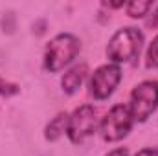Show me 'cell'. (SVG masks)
<instances>
[{"mask_svg":"<svg viewBox=\"0 0 158 156\" xmlns=\"http://www.w3.org/2000/svg\"><path fill=\"white\" fill-rule=\"evenodd\" d=\"M96 127H98V110L92 105H83L70 114L66 136L70 138L72 143H83L88 136L96 132Z\"/></svg>","mask_w":158,"mask_h":156,"instance_id":"cell-5","label":"cell"},{"mask_svg":"<svg viewBox=\"0 0 158 156\" xmlns=\"http://www.w3.org/2000/svg\"><path fill=\"white\" fill-rule=\"evenodd\" d=\"M151 6H153V2H149V0H134V2H129L125 7H127V15L131 18H142L149 13Z\"/></svg>","mask_w":158,"mask_h":156,"instance_id":"cell-9","label":"cell"},{"mask_svg":"<svg viewBox=\"0 0 158 156\" xmlns=\"http://www.w3.org/2000/svg\"><path fill=\"white\" fill-rule=\"evenodd\" d=\"M158 109V81H142L131 92L129 110L134 121H145Z\"/></svg>","mask_w":158,"mask_h":156,"instance_id":"cell-3","label":"cell"},{"mask_svg":"<svg viewBox=\"0 0 158 156\" xmlns=\"http://www.w3.org/2000/svg\"><path fill=\"white\" fill-rule=\"evenodd\" d=\"M105 156H129V151H127L125 147H118V149L110 151L109 154H105Z\"/></svg>","mask_w":158,"mask_h":156,"instance_id":"cell-13","label":"cell"},{"mask_svg":"<svg viewBox=\"0 0 158 156\" xmlns=\"http://www.w3.org/2000/svg\"><path fill=\"white\" fill-rule=\"evenodd\" d=\"M132 123L134 119L129 110V105H114L101 121V138L109 143L119 142L131 132Z\"/></svg>","mask_w":158,"mask_h":156,"instance_id":"cell-4","label":"cell"},{"mask_svg":"<svg viewBox=\"0 0 158 156\" xmlns=\"http://www.w3.org/2000/svg\"><path fill=\"white\" fill-rule=\"evenodd\" d=\"M86 74H88V66H86L85 63L72 66V68L63 76V79H61V86H63V90H64L66 94H74V92H77V88L83 84V81L86 79Z\"/></svg>","mask_w":158,"mask_h":156,"instance_id":"cell-7","label":"cell"},{"mask_svg":"<svg viewBox=\"0 0 158 156\" xmlns=\"http://www.w3.org/2000/svg\"><path fill=\"white\" fill-rule=\"evenodd\" d=\"M119 81H121V70L118 64H103L99 66L88 83L90 88V96H94L96 99H107L114 94V90L118 88Z\"/></svg>","mask_w":158,"mask_h":156,"instance_id":"cell-6","label":"cell"},{"mask_svg":"<svg viewBox=\"0 0 158 156\" xmlns=\"http://www.w3.org/2000/svg\"><path fill=\"white\" fill-rule=\"evenodd\" d=\"M145 66L147 68H158V37L153 39V42L147 48L145 53Z\"/></svg>","mask_w":158,"mask_h":156,"instance_id":"cell-10","label":"cell"},{"mask_svg":"<svg viewBox=\"0 0 158 156\" xmlns=\"http://www.w3.org/2000/svg\"><path fill=\"white\" fill-rule=\"evenodd\" d=\"M19 84H15V83H11V81H6V79L0 76V96H6V97H9V96H15V94H19Z\"/></svg>","mask_w":158,"mask_h":156,"instance_id":"cell-11","label":"cell"},{"mask_svg":"<svg viewBox=\"0 0 158 156\" xmlns=\"http://www.w3.org/2000/svg\"><path fill=\"white\" fill-rule=\"evenodd\" d=\"M81 51V40L72 33H59L44 50V68L52 74L68 66Z\"/></svg>","mask_w":158,"mask_h":156,"instance_id":"cell-1","label":"cell"},{"mask_svg":"<svg viewBox=\"0 0 158 156\" xmlns=\"http://www.w3.org/2000/svg\"><path fill=\"white\" fill-rule=\"evenodd\" d=\"M103 6H107V7H123V6H127L125 2H103Z\"/></svg>","mask_w":158,"mask_h":156,"instance_id":"cell-15","label":"cell"},{"mask_svg":"<svg viewBox=\"0 0 158 156\" xmlns=\"http://www.w3.org/2000/svg\"><path fill=\"white\" fill-rule=\"evenodd\" d=\"M147 26H151V28H156L158 26V7L153 11V15H151V18L147 20Z\"/></svg>","mask_w":158,"mask_h":156,"instance_id":"cell-14","label":"cell"},{"mask_svg":"<svg viewBox=\"0 0 158 156\" xmlns=\"http://www.w3.org/2000/svg\"><path fill=\"white\" fill-rule=\"evenodd\" d=\"M134 156H158V149L156 147H147V149L138 151Z\"/></svg>","mask_w":158,"mask_h":156,"instance_id":"cell-12","label":"cell"},{"mask_svg":"<svg viewBox=\"0 0 158 156\" xmlns=\"http://www.w3.org/2000/svg\"><path fill=\"white\" fill-rule=\"evenodd\" d=\"M143 44V33L136 28H123L118 30L112 39L109 40L107 46V57L114 63V64H121V63H129L132 61Z\"/></svg>","mask_w":158,"mask_h":156,"instance_id":"cell-2","label":"cell"},{"mask_svg":"<svg viewBox=\"0 0 158 156\" xmlns=\"http://www.w3.org/2000/svg\"><path fill=\"white\" fill-rule=\"evenodd\" d=\"M68 119H70V116H68L66 112L57 114V116L46 125V129H44V138H46L48 142H55V140H59L63 134H66V130H68Z\"/></svg>","mask_w":158,"mask_h":156,"instance_id":"cell-8","label":"cell"}]
</instances>
